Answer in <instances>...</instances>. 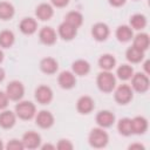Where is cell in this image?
I'll use <instances>...</instances> for the list:
<instances>
[{
    "label": "cell",
    "instance_id": "4dcf8cb0",
    "mask_svg": "<svg viewBox=\"0 0 150 150\" xmlns=\"http://www.w3.org/2000/svg\"><path fill=\"white\" fill-rule=\"evenodd\" d=\"M132 71H134V70H132V68H131L130 66L123 64V66H121V67L117 69V75H118V77L122 79V80H128V79L131 77Z\"/></svg>",
    "mask_w": 150,
    "mask_h": 150
},
{
    "label": "cell",
    "instance_id": "9c48e42d",
    "mask_svg": "<svg viewBox=\"0 0 150 150\" xmlns=\"http://www.w3.org/2000/svg\"><path fill=\"white\" fill-rule=\"evenodd\" d=\"M22 143L27 148H30V149H34L39 145L40 143V136L36 134V132H33V131H28L23 135V139H22Z\"/></svg>",
    "mask_w": 150,
    "mask_h": 150
},
{
    "label": "cell",
    "instance_id": "52a82bcc",
    "mask_svg": "<svg viewBox=\"0 0 150 150\" xmlns=\"http://www.w3.org/2000/svg\"><path fill=\"white\" fill-rule=\"evenodd\" d=\"M35 97H36V100H38L40 103L46 104V103H48V102L52 100L53 93H52V90H50L49 87L41 86V87H39V88L36 89V91H35Z\"/></svg>",
    "mask_w": 150,
    "mask_h": 150
},
{
    "label": "cell",
    "instance_id": "cb8c5ba5",
    "mask_svg": "<svg viewBox=\"0 0 150 150\" xmlns=\"http://www.w3.org/2000/svg\"><path fill=\"white\" fill-rule=\"evenodd\" d=\"M14 14V8L8 2H0V19H9Z\"/></svg>",
    "mask_w": 150,
    "mask_h": 150
},
{
    "label": "cell",
    "instance_id": "d590c367",
    "mask_svg": "<svg viewBox=\"0 0 150 150\" xmlns=\"http://www.w3.org/2000/svg\"><path fill=\"white\" fill-rule=\"evenodd\" d=\"M109 1H110V4L114 5V6H121L122 4H124L125 0H109Z\"/></svg>",
    "mask_w": 150,
    "mask_h": 150
},
{
    "label": "cell",
    "instance_id": "7c38bea8",
    "mask_svg": "<svg viewBox=\"0 0 150 150\" xmlns=\"http://www.w3.org/2000/svg\"><path fill=\"white\" fill-rule=\"evenodd\" d=\"M94 108V102L89 96H82L77 102V109L82 114H88Z\"/></svg>",
    "mask_w": 150,
    "mask_h": 150
},
{
    "label": "cell",
    "instance_id": "d4e9b609",
    "mask_svg": "<svg viewBox=\"0 0 150 150\" xmlns=\"http://www.w3.org/2000/svg\"><path fill=\"white\" fill-rule=\"evenodd\" d=\"M66 22L71 25L73 27L77 28L82 23V15L79 12H69L66 16Z\"/></svg>",
    "mask_w": 150,
    "mask_h": 150
},
{
    "label": "cell",
    "instance_id": "44dd1931",
    "mask_svg": "<svg viewBox=\"0 0 150 150\" xmlns=\"http://www.w3.org/2000/svg\"><path fill=\"white\" fill-rule=\"evenodd\" d=\"M127 59L131 62H138L143 59V50L132 46L127 50Z\"/></svg>",
    "mask_w": 150,
    "mask_h": 150
},
{
    "label": "cell",
    "instance_id": "5b68a950",
    "mask_svg": "<svg viewBox=\"0 0 150 150\" xmlns=\"http://www.w3.org/2000/svg\"><path fill=\"white\" fill-rule=\"evenodd\" d=\"M132 97V91H131V88L127 84H122L117 88L116 93H115V98L117 102L120 103H127L131 100Z\"/></svg>",
    "mask_w": 150,
    "mask_h": 150
},
{
    "label": "cell",
    "instance_id": "6da1fadb",
    "mask_svg": "<svg viewBox=\"0 0 150 150\" xmlns=\"http://www.w3.org/2000/svg\"><path fill=\"white\" fill-rule=\"evenodd\" d=\"M97 84L101 90L103 91H110L115 87V77L109 71H103L97 77Z\"/></svg>",
    "mask_w": 150,
    "mask_h": 150
},
{
    "label": "cell",
    "instance_id": "8992f818",
    "mask_svg": "<svg viewBox=\"0 0 150 150\" xmlns=\"http://www.w3.org/2000/svg\"><path fill=\"white\" fill-rule=\"evenodd\" d=\"M132 87L137 91H141V93L145 91L148 89V87H149V80H148V77L144 74H141V73L136 74L132 77Z\"/></svg>",
    "mask_w": 150,
    "mask_h": 150
},
{
    "label": "cell",
    "instance_id": "836d02e7",
    "mask_svg": "<svg viewBox=\"0 0 150 150\" xmlns=\"http://www.w3.org/2000/svg\"><path fill=\"white\" fill-rule=\"evenodd\" d=\"M8 104V96L7 94L0 91V109H4Z\"/></svg>",
    "mask_w": 150,
    "mask_h": 150
},
{
    "label": "cell",
    "instance_id": "8d00e7d4",
    "mask_svg": "<svg viewBox=\"0 0 150 150\" xmlns=\"http://www.w3.org/2000/svg\"><path fill=\"white\" fill-rule=\"evenodd\" d=\"M129 148H130V149H135V148H137V149H144V146L141 145V144H132V145H130Z\"/></svg>",
    "mask_w": 150,
    "mask_h": 150
},
{
    "label": "cell",
    "instance_id": "ac0fdd59",
    "mask_svg": "<svg viewBox=\"0 0 150 150\" xmlns=\"http://www.w3.org/2000/svg\"><path fill=\"white\" fill-rule=\"evenodd\" d=\"M20 29L25 34H32V33H34L35 29H36V22H35V20H33L32 18L23 19L21 21V23H20Z\"/></svg>",
    "mask_w": 150,
    "mask_h": 150
},
{
    "label": "cell",
    "instance_id": "83f0119b",
    "mask_svg": "<svg viewBox=\"0 0 150 150\" xmlns=\"http://www.w3.org/2000/svg\"><path fill=\"white\" fill-rule=\"evenodd\" d=\"M98 63H100L101 68H103L105 70H109V69H111L115 66V59L111 55L105 54V55L101 56V59L98 60Z\"/></svg>",
    "mask_w": 150,
    "mask_h": 150
},
{
    "label": "cell",
    "instance_id": "74e56055",
    "mask_svg": "<svg viewBox=\"0 0 150 150\" xmlns=\"http://www.w3.org/2000/svg\"><path fill=\"white\" fill-rule=\"evenodd\" d=\"M4 77H5V73H4V70L0 68V81H2Z\"/></svg>",
    "mask_w": 150,
    "mask_h": 150
},
{
    "label": "cell",
    "instance_id": "484cf974",
    "mask_svg": "<svg viewBox=\"0 0 150 150\" xmlns=\"http://www.w3.org/2000/svg\"><path fill=\"white\" fill-rule=\"evenodd\" d=\"M149 46V36L146 34H138L135 40H134V47L141 49V50H145Z\"/></svg>",
    "mask_w": 150,
    "mask_h": 150
},
{
    "label": "cell",
    "instance_id": "9a60e30c",
    "mask_svg": "<svg viewBox=\"0 0 150 150\" xmlns=\"http://www.w3.org/2000/svg\"><path fill=\"white\" fill-rule=\"evenodd\" d=\"M148 128V122L144 117H135L132 121H131V129H132V132H136V134H142Z\"/></svg>",
    "mask_w": 150,
    "mask_h": 150
},
{
    "label": "cell",
    "instance_id": "8fae6325",
    "mask_svg": "<svg viewBox=\"0 0 150 150\" xmlns=\"http://www.w3.org/2000/svg\"><path fill=\"white\" fill-rule=\"evenodd\" d=\"M40 39L46 45H52L56 40V34L50 27H43L40 32Z\"/></svg>",
    "mask_w": 150,
    "mask_h": 150
},
{
    "label": "cell",
    "instance_id": "7402d4cb",
    "mask_svg": "<svg viewBox=\"0 0 150 150\" xmlns=\"http://www.w3.org/2000/svg\"><path fill=\"white\" fill-rule=\"evenodd\" d=\"M116 36L118 38L120 41H128L132 36V30L128 26H121L116 30Z\"/></svg>",
    "mask_w": 150,
    "mask_h": 150
},
{
    "label": "cell",
    "instance_id": "f546056e",
    "mask_svg": "<svg viewBox=\"0 0 150 150\" xmlns=\"http://www.w3.org/2000/svg\"><path fill=\"white\" fill-rule=\"evenodd\" d=\"M130 23L131 26L135 28V29H141L145 26L146 23V20H145V16L144 15H141V14H136L134 15L131 19H130Z\"/></svg>",
    "mask_w": 150,
    "mask_h": 150
},
{
    "label": "cell",
    "instance_id": "e0dca14e",
    "mask_svg": "<svg viewBox=\"0 0 150 150\" xmlns=\"http://www.w3.org/2000/svg\"><path fill=\"white\" fill-rule=\"evenodd\" d=\"M36 15L41 20H48L53 15V8L48 4H41L36 8Z\"/></svg>",
    "mask_w": 150,
    "mask_h": 150
},
{
    "label": "cell",
    "instance_id": "1f68e13d",
    "mask_svg": "<svg viewBox=\"0 0 150 150\" xmlns=\"http://www.w3.org/2000/svg\"><path fill=\"white\" fill-rule=\"evenodd\" d=\"M23 146H25L23 143L16 141V139H12V141L7 144V149H8V150H22Z\"/></svg>",
    "mask_w": 150,
    "mask_h": 150
},
{
    "label": "cell",
    "instance_id": "ba28073f",
    "mask_svg": "<svg viewBox=\"0 0 150 150\" xmlns=\"http://www.w3.org/2000/svg\"><path fill=\"white\" fill-rule=\"evenodd\" d=\"M53 121H54L53 115L49 111H46V110L40 111L36 116V123L41 128H49L53 124Z\"/></svg>",
    "mask_w": 150,
    "mask_h": 150
},
{
    "label": "cell",
    "instance_id": "277c9868",
    "mask_svg": "<svg viewBox=\"0 0 150 150\" xmlns=\"http://www.w3.org/2000/svg\"><path fill=\"white\" fill-rule=\"evenodd\" d=\"M6 94L11 100H19L23 95V86L18 81H13L7 86Z\"/></svg>",
    "mask_w": 150,
    "mask_h": 150
},
{
    "label": "cell",
    "instance_id": "f35d334b",
    "mask_svg": "<svg viewBox=\"0 0 150 150\" xmlns=\"http://www.w3.org/2000/svg\"><path fill=\"white\" fill-rule=\"evenodd\" d=\"M42 149H54V146L53 145H49V144H46V145H43Z\"/></svg>",
    "mask_w": 150,
    "mask_h": 150
},
{
    "label": "cell",
    "instance_id": "d6a6232c",
    "mask_svg": "<svg viewBox=\"0 0 150 150\" xmlns=\"http://www.w3.org/2000/svg\"><path fill=\"white\" fill-rule=\"evenodd\" d=\"M71 148H73L71 143H69L68 141H64V139H61L57 144V149H60V150H69Z\"/></svg>",
    "mask_w": 150,
    "mask_h": 150
},
{
    "label": "cell",
    "instance_id": "f1b7e54d",
    "mask_svg": "<svg viewBox=\"0 0 150 150\" xmlns=\"http://www.w3.org/2000/svg\"><path fill=\"white\" fill-rule=\"evenodd\" d=\"M118 130L123 135H130L132 132L131 129V120L129 118H123L118 122Z\"/></svg>",
    "mask_w": 150,
    "mask_h": 150
},
{
    "label": "cell",
    "instance_id": "e575fe53",
    "mask_svg": "<svg viewBox=\"0 0 150 150\" xmlns=\"http://www.w3.org/2000/svg\"><path fill=\"white\" fill-rule=\"evenodd\" d=\"M68 1H69V0H52V2H53L55 6H57V7L66 6V5L68 4Z\"/></svg>",
    "mask_w": 150,
    "mask_h": 150
},
{
    "label": "cell",
    "instance_id": "2e32d148",
    "mask_svg": "<svg viewBox=\"0 0 150 150\" xmlns=\"http://www.w3.org/2000/svg\"><path fill=\"white\" fill-rule=\"evenodd\" d=\"M114 120H115L114 115H112L110 111H107V110L98 112V115H97V117H96L97 123H98L100 125H102V127H109V125L114 122Z\"/></svg>",
    "mask_w": 150,
    "mask_h": 150
},
{
    "label": "cell",
    "instance_id": "60d3db41",
    "mask_svg": "<svg viewBox=\"0 0 150 150\" xmlns=\"http://www.w3.org/2000/svg\"><path fill=\"white\" fill-rule=\"evenodd\" d=\"M2 148V143H1V141H0V149Z\"/></svg>",
    "mask_w": 150,
    "mask_h": 150
},
{
    "label": "cell",
    "instance_id": "4fadbf2b",
    "mask_svg": "<svg viewBox=\"0 0 150 150\" xmlns=\"http://www.w3.org/2000/svg\"><path fill=\"white\" fill-rule=\"evenodd\" d=\"M59 83L62 88H71L75 84V77L70 71H62L59 76Z\"/></svg>",
    "mask_w": 150,
    "mask_h": 150
},
{
    "label": "cell",
    "instance_id": "30bf717a",
    "mask_svg": "<svg viewBox=\"0 0 150 150\" xmlns=\"http://www.w3.org/2000/svg\"><path fill=\"white\" fill-rule=\"evenodd\" d=\"M59 33H60V35H61L63 39L70 40V39H73V38L75 36V34H76V28L64 21L63 23L60 25V27H59Z\"/></svg>",
    "mask_w": 150,
    "mask_h": 150
},
{
    "label": "cell",
    "instance_id": "5bb4252c",
    "mask_svg": "<svg viewBox=\"0 0 150 150\" xmlns=\"http://www.w3.org/2000/svg\"><path fill=\"white\" fill-rule=\"evenodd\" d=\"M109 34V28L104 23H96L93 27V35L96 40H104Z\"/></svg>",
    "mask_w": 150,
    "mask_h": 150
},
{
    "label": "cell",
    "instance_id": "ffe728a7",
    "mask_svg": "<svg viewBox=\"0 0 150 150\" xmlns=\"http://www.w3.org/2000/svg\"><path fill=\"white\" fill-rule=\"evenodd\" d=\"M41 69L47 73V74H53L54 71H56L57 69V63L54 59L52 57H47V59H43L41 61Z\"/></svg>",
    "mask_w": 150,
    "mask_h": 150
},
{
    "label": "cell",
    "instance_id": "3957f363",
    "mask_svg": "<svg viewBox=\"0 0 150 150\" xmlns=\"http://www.w3.org/2000/svg\"><path fill=\"white\" fill-rule=\"evenodd\" d=\"M89 142L93 146H96V148L104 146L108 142V135L105 131L101 129H94L89 135Z\"/></svg>",
    "mask_w": 150,
    "mask_h": 150
},
{
    "label": "cell",
    "instance_id": "d6986e66",
    "mask_svg": "<svg viewBox=\"0 0 150 150\" xmlns=\"http://www.w3.org/2000/svg\"><path fill=\"white\" fill-rule=\"evenodd\" d=\"M15 123V116L11 111H4L0 114V125L4 128H11Z\"/></svg>",
    "mask_w": 150,
    "mask_h": 150
},
{
    "label": "cell",
    "instance_id": "603a6c76",
    "mask_svg": "<svg viewBox=\"0 0 150 150\" xmlns=\"http://www.w3.org/2000/svg\"><path fill=\"white\" fill-rule=\"evenodd\" d=\"M89 63L83 60H77L73 63V70L79 75H84L89 71Z\"/></svg>",
    "mask_w": 150,
    "mask_h": 150
},
{
    "label": "cell",
    "instance_id": "ab89813d",
    "mask_svg": "<svg viewBox=\"0 0 150 150\" xmlns=\"http://www.w3.org/2000/svg\"><path fill=\"white\" fill-rule=\"evenodd\" d=\"M1 60H2V52L0 50V62H1Z\"/></svg>",
    "mask_w": 150,
    "mask_h": 150
},
{
    "label": "cell",
    "instance_id": "7a4b0ae2",
    "mask_svg": "<svg viewBox=\"0 0 150 150\" xmlns=\"http://www.w3.org/2000/svg\"><path fill=\"white\" fill-rule=\"evenodd\" d=\"M15 110H16L18 116L23 118V120L32 118L34 116V114H35L34 104L32 102H27V101H23V102H20L19 104H16Z\"/></svg>",
    "mask_w": 150,
    "mask_h": 150
},
{
    "label": "cell",
    "instance_id": "4316f807",
    "mask_svg": "<svg viewBox=\"0 0 150 150\" xmlns=\"http://www.w3.org/2000/svg\"><path fill=\"white\" fill-rule=\"evenodd\" d=\"M14 42V35L9 30H4L0 33V46L2 47H9Z\"/></svg>",
    "mask_w": 150,
    "mask_h": 150
}]
</instances>
